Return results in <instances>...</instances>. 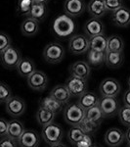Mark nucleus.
<instances>
[{
  "instance_id": "obj_1",
  "label": "nucleus",
  "mask_w": 130,
  "mask_h": 147,
  "mask_svg": "<svg viewBox=\"0 0 130 147\" xmlns=\"http://www.w3.org/2000/svg\"><path fill=\"white\" fill-rule=\"evenodd\" d=\"M76 26L72 17L67 14L59 15L52 24V32L57 38H68L74 35Z\"/></svg>"
},
{
  "instance_id": "obj_2",
  "label": "nucleus",
  "mask_w": 130,
  "mask_h": 147,
  "mask_svg": "<svg viewBox=\"0 0 130 147\" xmlns=\"http://www.w3.org/2000/svg\"><path fill=\"white\" fill-rule=\"evenodd\" d=\"M41 136L45 142L49 145L60 143L64 136L63 127L57 123H51V124L43 127L41 131Z\"/></svg>"
},
{
  "instance_id": "obj_3",
  "label": "nucleus",
  "mask_w": 130,
  "mask_h": 147,
  "mask_svg": "<svg viewBox=\"0 0 130 147\" xmlns=\"http://www.w3.org/2000/svg\"><path fill=\"white\" fill-rule=\"evenodd\" d=\"M64 118L68 125H79L85 118V110L78 103L68 104L64 110Z\"/></svg>"
},
{
  "instance_id": "obj_4",
  "label": "nucleus",
  "mask_w": 130,
  "mask_h": 147,
  "mask_svg": "<svg viewBox=\"0 0 130 147\" xmlns=\"http://www.w3.org/2000/svg\"><path fill=\"white\" fill-rule=\"evenodd\" d=\"M65 57V49L58 42H50L44 47L43 58L50 64H58Z\"/></svg>"
},
{
  "instance_id": "obj_5",
  "label": "nucleus",
  "mask_w": 130,
  "mask_h": 147,
  "mask_svg": "<svg viewBox=\"0 0 130 147\" xmlns=\"http://www.w3.org/2000/svg\"><path fill=\"white\" fill-rule=\"evenodd\" d=\"M68 49L72 54H75V55L87 53L90 49L89 37L85 34L72 35L68 41Z\"/></svg>"
},
{
  "instance_id": "obj_6",
  "label": "nucleus",
  "mask_w": 130,
  "mask_h": 147,
  "mask_svg": "<svg viewBox=\"0 0 130 147\" xmlns=\"http://www.w3.org/2000/svg\"><path fill=\"white\" fill-rule=\"evenodd\" d=\"M22 60L21 52L16 47L10 46L6 50L1 52V62L2 65L8 70L17 69L19 63Z\"/></svg>"
},
{
  "instance_id": "obj_7",
  "label": "nucleus",
  "mask_w": 130,
  "mask_h": 147,
  "mask_svg": "<svg viewBox=\"0 0 130 147\" xmlns=\"http://www.w3.org/2000/svg\"><path fill=\"white\" fill-rule=\"evenodd\" d=\"M99 105L105 118H113L115 115H119L120 107L115 97L102 96V98H100L99 101Z\"/></svg>"
},
{
  "instance_id": "obj_8",
  "label": "nucleus",
  "mask_w": 130,
  "mask_h": 147,
  "mask_svg": "<svg viewBox=\"0 0 130 147\" xmlns=\"http://www.w3.org/2000/svg\"><path fill=\"white\" fill-rule=\"evenodd\" d=\"M66 86L68 87L72 96L80 97L83 93L87 91V82L86 80L79 79L70 76L66 82Z\"/></svg>"
},
{
  "instance_id": "obj_9",
  "label": "nucleus",
  "mask_w": 130,
  "mask_h": 147,
  "mask_svg": "<svg viewBox=\"0 0 130 147\" xmlns=\"http://www.w3.org/2000/svg\"><path fill=\"white\" fill-rule=\"evenodd\" d=\"M87 9L84 0H66L64 3L65 14L72 18L79 17Z\"/></svg>"
},
{
  "instance_id": "obj_10",
  "label": "nucleus",
  "mask_w": 130,
  "mask_h": 147,
  "mask_svg": "<svg viewBox=\"0 0 130 147\" xmlns=\"http://www.w3.org/2000/svg\"><path fill=\"white\" fill-rule=\"evenodd\" d=\"M48 82L49 80L46 74L38 70H36L30 77L27 78L28 86L34 90L37 91L44 90L48 85Z\"/></svg>"
},
{
  "instance_id": "obj_11",
  "label": "nucleus",
  "mask_w": 130,
  "mask_h": 147,
  "mask_svg": "<svg viewBox=\"0 0 130 147\" xmlns=\"http://www.w3.org/2000/svg\"><path fill=\"white\" fill-rule=\"evenodd\" d=\"M99 89L104 97H115L120 91V84L117 80L108 78L101 82Z\"/></svg>"
},
{
  "instance_id": "obj_12",
  "label": "nucleus",
  "mask_w": 130,
  "mask_h": 147,
  "mask_svg": "<svg viewBox=\"0 0 130 147\" xmlns=\"http://www.w3.org/2000/svg\"><path fill=\"white\" fill-rule=\"evenodd\" d=\"M25 111V103L20 97H12L6 102V112L13 118L22 116Z\"/></svg>"
},
{
  "instance_id": "obj_13",
  "label": "nucleus",
  "mask_w": 130,
  "mask_h": 147,
  "mask_svg": "<svg viewBox=\"0 0 130 147\" xmlns=\"http://www.w3.org/2000/svg\"><path fill=\"white\" fill-rule=\"evenodd\" d=\"M125 139V134L120 129L112 127L105 134V142L110 147H119Z\"/></svg>"
},
{
  "instance_id": "obj_14",
  "label": "nucleus",
  "mask_w": 130,
  "mask_h": 147,
  "mask_svg": "<svg viewBox=\"0 0 130 147\" xmlns=\"http://www.w3.org/2000/svg\"><path fill=\"white\" fill-rule=\"evenodd\" d=\"M91 68L86 61H76L70 67V74L72 77L87 80L90 76Z\"/></svg>"
},
{
  "instance_id": "obj_15",
  "label": "nucleus",
  "mask_w": 130,
  "mask_h": 147,
  "mask_svg": "<svg viewBox=\"0 0 130 147\" xmlns=\"http://www.w3.org/2000/svg\"><path fill=\"white\" fill-rule=\"evenodd\" d=\"M112 21L115 26L119 28H126L130 25V10L122 6L119 10L112 13Z\"/></svg>"
},
{
  "instance_id": "obj_16",
  "label": "nucleus",
  "mask_w": 130,
  "mask_h": 147,
  "mask_svg": "<svg viewBox=\"0 0 130 147\" xmlns=\"http://www.w3.org/2000/svg\"><path fill=\"white\" fill-rule=\"evenodd\" d=\"M104 24L100 19L90 18L84 25V32L85 35L90 38V37L97 36L104 34Z\"/></svg>"
},
{
  "instance_id": "obj_17",
  "label": "nucleus",
  "mask_w": 130,
  "mask_h": 147,
  "mask_svg": "<svg viewBox=\"0 0 130 147\" xmlns=\"http://www.w3.org/2000/svg\"><path fill=\"white\" fill-rule=\"evenodd\" d=\"M18 143L20 147H38L40 143L39 136L35 130L25 129L19 138Z\"/></svg>"
},
{
  "instance_id": "obj_18",
  "label": "nucleus",
  "mask_w": 130,
  "mask_h": 147,
  "mask_svg": "<svg viewBox=\"0 0 130 147\" xmlns=\"http://www.w3.org/2000/svg\"><path fill=\"white\" fill-rule=\"evenodd\" d=\"M87 12L91 18L101 19L108 13L105 0H90L87 4Z\"/></svg>"
},
{
  "instance_id": "obj_19",
  "label": "nucleus",
  "mask_w": 130,
  "mask_h": 147,
  "mask_svg": "<svg viewBox=\"0 0 130 147\" xmlns=\"http://www.w3.org/2000/svg\"><path fill=\"white\" fill-rule=\"evenodd\" d=\"M39 30V22L34 19L27 17L21 24V32L25 36H34Z\"/></svg>"
},
{
  "instance_id": "obj_20",
  "label": "nucleus",
  "mask_w": 130,
  "mask_h": 147,
  "mask_svg": "<svg viewBox=\"0 0 130 147\" xmlns=\"http://www.w3.org/2000/svg\"><path fill=\"white\" fill-rule=\"evenodd\" d=\"M50 95L63 104L68 103V101L70 100V97H72V94L70 93V91H68V87L66 86V84L56 85L51 90Z\"/></svg>"
},
{
  "instance_id": "obj_21",
  "label": "nucleus",
  "mask_w": 130,
  "mask_h": 147,
  "mask_svg": "<svg viewBox=\"0 0 130 147\" xmlns=\"http://www.w3.org/2000/svg\"><path fill=\"white\" fill-rule=\"evenodd\" d=\"M16 70H17V72L19 73V75L21 77L27 78V79L28 77H30L36 71V69H35V65L31 59L22 58V60L19 63Z\"/></svg>"
},
{
  "instance_id": "obj_22",
  "label": "nucleus",
  "mask_w": 130,
  "mask_h": 147,
  "mask_svg": "<svg viewBox=\"0 0 130 147\" xmlns=\"http://www.w3.org/2000/svg\"><path fill=\"white\" fill-rule=\"evenodd\" d=\"M39 107H43L47 109V110L51 111V112L58 114L59 112L63 110L64 108V104L61 103L60 101L56 100L54 97H52L51 95L46 96L44 98H42L39 102Z\"/></svg>"
},
{
  "instance_id": "obj_23",
  "label": "nucleus",
  "mask_w": 130,
  "mask_h": 147,
  "mask_svg": "<svg viewBox=\"0 0 130 147\" xmlns=\"http://www.w3.org/2000/svg\"><path fill=\"white\" fill-rule=\"evenodd\" d=\"M124 56L122 52H107L106 53V65L110 69H117L123 64Z\"/></svg>"
},
{
  "instance_id": "obj_24",
  "label": "nucleus",
  "mask_w": 130,
  "mask_h": 147,
  "mask_svg": "<svg viewBox=\"0 0 130 147\" xmlns=\"http://www.w3.org/2000/svg\"><path fill=\"white\" fill-rule=\"evenodd\" d=\"M99 101H100V99L96 96V94H94L93 92L86 91L80 97H78V102L77 103L86 111L88 109L96 106L97 104H99Z\"/></svg>"
},
{
  "instance_id": "obj_25",
  "label": "nucleus",
  "mask_w": 130,
  "mask_h": 147,
  "mask_svg": "<svg viewBox=\"0 0 130 147\" xmlns=\"http://www.w3.org/2000/svg\"><path fill=\"white\" fill-rule=\"evenodd\" d=\"M89 43H90V49H92V50L107 53L108 37L104 34L94 37H90L89 38Z\"/></svg>"
},
{
  "instance_id": "obj_26",
  "label": "nucleus",
  "mask_w": 130,
  "mask_h": 147,
  "mask_svg": "<svg viewBox=\"0 0 130 147\" xmlns=\"http://www.w3.org/2000/svg\"><path fill=\"white\" fill-rule=\"evenodd\" d=\"M25 127L21 121L17 119H14L9 122V129H8V136L11 138L19 140L22 134L25 131Z\"/></svg>"
},
{
  "instance_id": "obj_27",
  "label": "nucleus",
  "mask_w": 130,
  "mask_h": 147,
  "mask_svg": "<svg viewBox=\"0 0 130 147\" xmlns=\"http://www.w3.org/2000/svg\"><path fill=\"white\" fill-rule=\"evenodd\" d=\"M57 114L51 112V111L47 110V109L43 107H39L38 110L36 112V120L42 127H45V125L51 124L55 120Z\"/></svg>"
},
{
  "instance_id": "obj_28",
  "label": "nucleus",
  "mask_w": 130,
  "mask_h": 147,
  "mask_svg": "<svg viewBox=\"0 0 130 147\" xmlns=\"http://www.w3.org/2000/svg\"><path fill=\"white\" fill-rule=\"evenodd\" d=\"M47 14H48V8H47V4L43 3H34L32 5L31 12H30L29 17L34 19V20L42 22L44 19L46 18Z\"/></svg>"
},
{
  "instance_id": "obj_29",
  "label": "nucleus",
  "mask_w": 130,
  "mask_h": 147,
  "mask_svg": "<svg viewBox=\"0 0 130 147\" xmlns=\"http://www.w3.org/2000/svg\"><path fill=\"white\" fill-rule=\"evenodd\" d=\"M124 49V41L119 35H111L108 37L107 52H122Z\"/></svg>"
},
{
  "instance_id": "obj_30",
  "label": "nucleus",
  "mask_w": 130,
  "mask_h": 147,
  "mask_svg": "<svg viewBox=\"0 0 130 147\" xmlns=\"http://www.w3.org/2000/svg\"><path fill=\"white\" fill-rule=\"evenodd\" d=\"M87 63L91 66H100L106 63V53L89 49L87 52Z\"/></svg>"
},
{
  "instance_id": "obj_31",
  "label": "nucleus",
  "mask_w": 130,
  "mask_h": 147,
  "mask_svg": "<svg viewBox=\"0 0 130 147\" xmlns=\"http://www.w3.org/2000/svg\"><path fill=\"white\" fill-rule=\"evenodd\" d=\"M85 136H86V134H85L84 130L79 125H72L68 132V140H70L72 144H74V145L78 143Z\"/></svg>"
},
{
  "instance_id": "obj_32",
  "label": "nucleus",
  "mask_w": 130,
  "mask_h": 147,
  "mask_svg": "<svg viewBox=\"0 0 130 147\" xmlns=\"http://www.w3.org/2000/svg\"><path fill=\"white\" fill-rule=\"evenodd\" d=\"M85 118L93 121V122L97 123V124H101L103 118L105 117H104V114L102 112V110H101L100 105L97 104L96 106L85 111Z\"/></svg>"
},
{
  "instance_id": "obj_33",
  "label": "nucleus",
  "mask_w": 130,
  "mask_h": 147,
  "mask_svg": "<svg viewBox=\"0 0 130 147\" xmlns=\"http://www.w3.org/2000/svg\"><path fill=\"white\" fill-rule=\"evenodd\" d=\"M34 1L32 0H18L17 3V13L20 16L29 17L30 12H31Z\"/></svg>"
},
{
  "instance_id": "obj_34",
  "label": "nucleus",
  "mask_w": 130,
  "mask_h": 147,
  "mask_svg": "<svg viewBox=\"0 0 130 147\" xmlns=\"http://www.w3.org/2000/svg\"><path fill=\"white\" fill-rule=\"evenodd\" d=\"M79 127L84 130L85 134L90 136L91 134H94L99 129L100 124H97V123L93 122V121L87 119V118H84L83 121L79 124Z\"/></svg>"
},
{
  "instance_id": "obj_35",
  "label": "nucleus",
  "mask_w": 130,
  "mask_h": 147,
  "mask_svg": "<svg viewBox=\"0 0 130 147\" xmlns=\"http://www.w3.org/2000/svg\"><path fill=\"white\" fill-rule=\"evenodd\" d=\"M119 118L122 125L130 127V107L128 106H123L120 108L119 112Z\"/></svg>"
},
{
  "instance_id": "obj_36",
  "label": "nucleus",
  "mask_w": 130,
  "mask_h": 147,
  "mask_svg": "<svg viewBox=\"0 0 130 147\" xmlns=\"http://www.w3.org/2000/svg\"><path fill=\"white\" fill-rule=\"evenodd\" d=\"M12 98V92L10 87L5 82H1L0 84V101L2 103H6Z\"/></svg>"
},
{
  "instance_id": "obj_37",
  "label": "nucleus",
  "mask_w": 130,
  "mask_h": 147,
  "mask_svg": "<svg viewBox=\"0 0 130 147\" xmlns=\"http://www.w3.org/2000/svg\"><path fill=\"white\" fill-rule=\"evenodd\" d=\"M107 10L110 13H113L123 6V0H105Z\"/></svg>"
},
{
  "instance_id": "obj_38",
  "label": "nucleus",
  "mask_w": 130,
  "mask_h": 147,
  "mask_svg": "<svg viewBox=\"0 0 130 147\" xmlns=\"http://www.w3.org/2000/svg\"><path fill=\"white\" fill-rule=\"evenodd\" d=\"M11 46V39L6 34H0V53Z\"/></svg>"
},
{
  "instance_id": "obj_39",
  "label": "nucleus",
  "mask_w": 130,
  "mask_h": 147,
  "mask_svg": "<svg viewBox=\"0 0 130 147\" xmlns=\"http://www.w3.org/2000/svg\"><path fill=\"white\" fill-rule=\"evenodd\" d=\"M17 141L15 139L11 138L8 136L2 137L1 141H0V147H18Z\"/></svg>"
},
{
  "instance_id": "obj_40",
  "label": "nucleus",
  "mask_w": 130,
  "mask_h": 147,
  "mask_svg": "<svg viewBox=\"0 0 130 147\" xmlns=\"http://www.w3.org/2000/svg\"><path fill=\"white\" fill-rule=\"evenodd\" d=\"M92 146H93V144H92V138L89 134H86L78 143H76L74 145V147H92Z\"/></svg>"
},
{
  "instance_id": "obj_41",
  "label": "nucleus",
  "mask_w": 130,
  "mask_h": 147,
  "mask_svg": "<svg viewBox=\"0 0 130 147\" xmlns=\"http://www.w3.org/2000/svg\"><path fill=\"white\" fill-rule=\"evenodd\" d=\"M8 129H9V122L6 120L1 119L0 120V136L2 137L8 136Z\"/></svg>"
},
{
  "instance_id": "obj_42",
  "label": "nucleus",
  "mask_w": 130,
  "mask_h": 147,
  "mask_svg": "<svg viewBox=\"0 0 130 147\" xmlns=\"http://www.w3.org/2000/svg\"><path fill=\"white\" fill-rule=\"evenodd\" d=\"M123 101H124V105L130 107V89H128L123 95Z\"/></svg>"
},
{
  "instance_id": "obj_43",
  "label": "nucleus",
  "mask_w": 130,
  "mask_h": 147,
  "mask_svg": "<svg viewBox=\"0 0 130 147\" xmlns=\"http://www.w3.org/2000/svg\"><path fill=\"white\" fill-rule=\"evenodd\" d=\"M125 139H126L127 142L130 144V127H128V129L126 130V132H125Z\"/></svg>"
},
{
  "instance_id": "obj_44",
  "label": "nucleus",
  "mask_w": 130,
  "mask_h": 147,
  "mask_svg": "<svg viewBox=\"0 0 130 147\" xmlns=\"http://www.w3.org/2000/svg\"><path fill=\"white\" fill-rule=\"evenodd\" d=\"M34 3H43V4H47L49 2V0H32Z\"/></svg>"
},
{
  "instance_id": "obj_45",
  "label": "nucleus",
  "mask_w": 130,
  "mask_h": 147,
  "mask_svg": "<svg viewBox=\"0 0 130 147\" xmlns=\"http://www.w3.org/2000/svg\"><path fill=\"white\" fill-rule=\"evenodd\" d=\"M50 147H68L66 144L62 143V142H60V143H57V144H54V145H51Z\"/></svg>"
},
{
  "instance_id": "obj_46",
  "label": "nucleus",
  "mask_w": 130,
  "mask_h": 147,
  "mask_svg": "<svg viewBox=\"0 0 130 147\" xmlns=\"http://www.w3.org/2000/svg\"><path fill=\"white\" fill-rule=\"evenodd\" d=\"M128 85H129V89H130V77H129V79H128Z\"/></svg>"
},
{
  "instance_id": "obj_47",
  "label": "nucleus",
  "mask_w": 130,
  "mask_h": 147,
  "mask_svg": "<svg viewBox=\"0 0 130 147\" xmlns=\"http://www.w3.org/2000/svg\"><path fill=\"white\" fill-rule=\"evenodd\" d=\"M92 147H98V146H96V145H93V146H92Z\"/></svg>"
},
{
  "instance_id": "obj_48",
  "label": "nucleus",
  "mask_w": 130,
  "mask_h": 147,
  "mask_svg": "<svg viewBox=\"0 0 130 147\" xmlns=\"http://www.w3.org/2000/svg\"><path fill=\"white\" fill-rule=\"evenodd\" d=\"M128 147H130V144H129V145H128Z\"/></svg>"
}]
</instances>
